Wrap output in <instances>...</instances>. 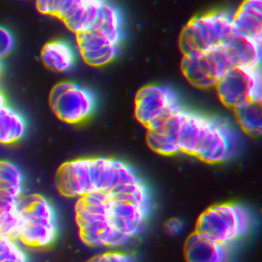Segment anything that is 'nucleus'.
Instances as JSON below:
<instances>
[{
    "mask_svg": "<svg viewBox=\"0 0 262 262\" xmlns=\"http://www.w3.org/2000/svg\"><path fill=\"white\" fill-rule=\"evenodd\" d=\"M233 33L231 15L215 11L194 16L182 29L179 48L184 54L206 51L216 45L224 44Z\"/></svg>",
    "mask_w": 262,
    "mask_h": 262,
    "instance_id": "1",
    "label": "nucleus"
},
{
    "mask_svg": "<svg viewBox=\"0 0 262 262\" xmlns=\"http://www.w3.org/2000/svg\"><path fill=\"white\" fill-rule=\"evenodd\" d=\"M250 226V216L241 206L216 205L204 211L196 221L195 232L221 245L245 234Z\"/></svg>",
    "mask_w": 262,
    "mask_h": 262,
    "instance_id": "2",
    "label": "nucleus"
},
{
    "mask_svg": "<svg viewBox=\"0 0 262 262\" xmlns=\"http://www.w3.org/2000/svg\"><path fill=\"white\" fill-rule=\"evenodd\" d=\"M231 55L224 44L216 45L206 51L184 54L180 63L186 80L195 87L209 88L230 69L234 68Z\"/></svg>",
    "mask_w": 262,
    "mask_h": 262,
    "instance_id": "3",
    "label": "nucleus"
},
{
    "mask_svg": "<svg viewBox=\"0 0 262 262\" xmlns=\"http://www.w3.org/2000/svg\"><path fill=\"white\" fill-rule=\"evenodd\" d=\"M215 88L221 102L233 108L250 99H261L260 70L234 67L217 81Z\"/></svg>",
    "mask_w": 262,
    "mask_h": 262,
    "instance_id": "4",
    "label": "nucleus"
},
{
    "mask_svg": "<svg viewBox=\"0 0 262 262\" xmlns=\"http://www.w3.org/2000/svg\"><path fill=\"white\" fill-rule=\"evenodd\" d=\"M54 114L66 123H78L87 118L93 108L91 93L73 82L55 85L49 95Z\"/></svg>",
    "mask_w": 262,
    "mask_h": 262,
    "instance_id": "5",
    "label": "nucleus"
},
{
    "mask_svg": "<svg viewBox=\"0 0 262 262\" xmlns=\"http://www.w3.org/2000/svg\"><path fill=\"white\" fill-rule=\"evenodd\" d=\"M179 108L174 93L164 86L147 85L135 96V117L146 128Z\"/></svg>",
    "mask_w": 262,
    "mask_h": 262,
    "instance_id": "6",
    "label": "nucleus"
},
{
    "mask_svg": "<svg viewBox=\"0 0 262 262\" xmlns=\"http://www.w3.org/2000/svg\"><path fill=\"white\" fill-rule=\"evenodd\" d=\"M187 116V112L179 108L167 118L147 127L148 146L166 156L180 151V139Z\"/></svg>",
    "mask_w": 262,
    "mask_h": 262,
    "instance_id": "7",
    "label": "nucleus"
},
{
    "mask_svg": "<svg viewBox=\"0 0 262 262\" xmlns=\"http://www.w3.org/2000/svg\"><path fill=\"white\" fill-rule=\"evenodd\" d=\"M56 187L64 196H83L93 190L91 159H77L62 164L56 173Z\"/></svg>",
    "mask_w": 262,
    "mask_h": 262,
    "instance_id": "8",
    "label": "nucleus"
},
{
    "mask_svg": "<svg viewBox=\"0 0 262 262\" xmlns=\"http://www.w3.org/2000/svg\"><path fill=\"white\" fill-rule=\"evenodd\" d=\"M100 1L92 0H59L57 12L66 26L79 34L91 30L97 19Z\"/></svg>",
    "mask_w": 262,
    "mask_h": 262,
    "instance_id": "9",
    "label": "nucleus"
},
{
    "mask_svg": "<svg viewBox=\"0 0 262 262\" xmlns=\"http://www.w3.org/2000/svg\"><path fill=\"white\" fill-rule=\"evenodd\" d=\"M76 41L82 58L89 66H104L117 54V44L94 29L77 34Z\"/></svg>",
    "mask_w": 262,
    "mask_h": 262,
    "instance_id": "10",
    "label": "nucleus"
},
{
    "mask_svg": "<svg viewBox=\"0 0 262 262\" xmlns=\"http://www.w3.org/2000/svg\"><path fill=\"white\" fill-rule=\"evenodd\" d=\"M184 256L186 262H226L227 250L225 245L194 231L185 242Z\"/></svg>",
    "mask_w": 262,
    "mask_h": 262,
    "instance_id": "11",
    "label": "nucleus"
},
{
    "mask_svg": "<svg viewBox=\"0 0 262 262\" xmlns=\"http://www.w3.org/2000/svg\"><path fill=\"white\" fill-rule=\"evenodd\" d=\"M231 21L235 32L262 42V2L260 0L243 2L231 15Z\"/></svg>",
    "mask_w": 262,
    "mask_h": 262,
    "instance_id": "12",
    "label": "nucleus"
},
{
    "mask_svg": "<svg viewBox=\"0 0 262 262\" xmlns=\"http://www.w3.org/2000/svg\"><path fill=\"white\" fill-rule=\"evenodd\" d=\"M146 209L131 203L112 199L110 222L113 228L126 234L128 237L137 233L144 220Z\"/></svg>",
    "mask_w": 262,
    "mask_h": 262,
    "instance_id": "13",
    "label": "nucleus"
},
{
    "mask_svg": "<svg viewBox=\"0 0 262 262\" xmlns=\"http://www.w3.org/2000/svg\"><path fill=\"white\" fill-rule=\"evenodd\" d=\"M212 123L208 118L188 113L180 139V151L198 157L208 139Z\"/></svg>",
    "mask_w": 262,
    "mask_h": 262,
    "instance_id": "14",
    "label": "nucleus"
},
{
    "mask_svg": "<svg viewBox=\"0 0 262 262\" xmlns=\"http://www.w3.org/2000/svg\"><path fill=\"white\" fill-rule=\"evenodd\" d=\"M261 43L234 31L230 38L224 43L228 49L235 67L259 68L262 53Z\"/></svg>",
    "mask_w": 262,
    "mask_h": 262,
    "instance_id": "15",
    "label": "nucleus"
},
{
    "mask_svg": "<svg viewBox=\"0 0 262 262\" xmlns=\"http://www.w3.org/2000/svg\"><path fill=\"white\" fill-rule=\"evenodd\" d=\"M230 145L229 131L220 123L213 121L208 139L198 157L207 163H219L229 156Z\"/></svg>",
    "mask_w": 262,
    "mask_h": 262,
    "instance_id": "16",
    "label": "nucleus"
},
{
    "mask_svg": "<svg viewBox=\"0 0 262 262\" xmlns=\"http://www.w3.org/2000/svg\"><path fill=\"white\" fill-rule=\"evenodd\" d=\"M91 177L93 190L110 192L118 181V160L91 159Z\"/></svg>",
    "mask_w": 262,
    "mask_h": 262,
    "instance_id": "17",
    "label": "nucleus"
},
{
    "mask_svg": "<svg viewBox=\"0 0 262 262\" xmlns=\"http://www.w3.org/2000/svg\"><path fill=\"white\" fill-rule=\"evenodd\" d=\"M41 59L50 70L68 71L74 62L72 48L62 41H52L44 45L41 50Z\"/></svg>",
    "mask_w": 262,
    "mask_h": 262,
    "instance_id": "18",
    "label": "nucleus"
},
{
    "mask_svg": "<svg viewBox=\"0 0 262 262\" xmlns=\"http://www.w3.org/2000/svg\"><path fill=\"white\" fill-rule=\"evenodd\" d=\"M18 210L26 222H54L53 211L50 204L39 194H32L19 200Z\"/></svg>",
    "mask_w": 262,
    "mask_h": 262,
    "instance_id": "19",
    "label": "nucleus"
},
{
    "mask_svg": "<svg viewBox=\"0 0 262 262\" xmlns=\"http://www.w3.org/2000/svg\"><path fill=\"white\" fill-rule=\"evenodd\" d=\"M237 123L242 129L251 134L258 135L262 131V104L261 99H250L234 107Z\"/></svg>",
    "mask_w": 262,
    "mask_h": 262,
    "instance_id": "20",
    "label": "nucleus"
},
{
    "mask_svg": "<svg viewBox=\"0 0 262 262\" xmlns=\"http://www.w3.org/2000/svg\"><path fill=\"white\" fill-rule=\"evenodd\" d=\"M92 29L99 31L112 42L118 44L121 39V16L118 9L110 3L100 1L98 16Z\"/></svg>",
    "mask_w": 262,
    "mask_h": 262,
    "instance_id": "21",
    "label": "nucleus"
},
{
    "mask_svg": "<svg viewBox=\"0 0 262 262\" xmlns=\"http://www.w3.org/2000/svg\"><path fill=\"white\" fill-rule=\"evenodd\" d=\"M55 236V223L26 222L19 239L23 244L31 247H45L49 245Z\"/></svg>",
    "mask_w": 262,
    "mask_h": 262,
    "instance_id": "22",
    "label": "nucleus"
},
{
    "mask_svg": "<svg viewBox=\"0 0 262 262\" xmlns=\"http://www.w3.org/2000/svg\"><path fill=\"white\" fill-rule=\"evenodd\" d=\"M80 232L100 234L110 225V214H95L85 211H75Z\"/></svg>",
    "mask_w": 262,
    "mask_h": 262,
    "instance_id": "23",
    "label": "nucleus"
},
{
    "mask_svg": "<svg viewBox=\"0 0 262 262\" xmlns=\"http://www.w3.org/2000/svg\"><path fill=\"white\" fill-rule=\"evenodd\" d=\"M26 224L18 208L0 216V237L14 241L19 237Z\"/></svg>",
    "mask_w": 262,
    "mask_h": 262,
    "instance_id": "24",
    "label": "nucleus"
},
{
    "mask_svg": "<svg viewBox=\"0 0 262 262\" xmlns=\"http://www.w3.org/2000/svg\"><path fill=\"white\" fill-rule=\"evenodd\" d=\"M0 181L15 186H21V173L19 169L8 161H0Z\"/></svg>",
    "mask_w": 262,
    "mask_h": 262,
    "instance_id": "25",
    "label": "nucleus"
},
{
    "mask_svg": "<svg viewBox=\"0 0 262 262\" xmlns=\"http://www.w3.org/2000/svg\"><path fill=\"white\" fill-rule=\"evenodd\" d=\"M19 200V196L12 195L5 190H0V216L6 212L17 209Z\"/></svg>",
    "mask_w": 262,
    "mask_h": 262,
    "instance_id": "26",
    "label": "nucleus"
},
{
    "mask_svg": "<svg viewBox=\"0 0 262 262\" xmlns=\"http://www.w3.org/2000/svg\"><path fill=\"white\" fill-rule=\"evenodd\" d=\"M13 46V39L11 34L0 26V57L8 54Z\"/></svg>",
    "mask_w": 262,
    "mask_h": 262,
    "instance_id": "27",
    "label": "nucleus"
},
{
    "mask_svg": "<svg viewBox=\"0 0 262 262\" xmlns=\"http://www.w3.org/2000/svg\"><path fill=\"white\" fill-rule=\"evenodd\" d=\"M58 4L59 0H40L36 2V7L41 13L56 15Z\"/></svg>",
    "mask_w": 262,
    "mask_h": 262,
    "instance_id": "28",
    "label": "nucleus"
},
{
    "mask_svg": "<svg viewBox=\"0 0 262 262\" xmlns=\"http://www.w3.org/2000/svg\"><path fill=\"white\" fill-rule=\"evenodd\" d=\"M181 228H182V223L179 219L172 218L166 223V229L171 234L178 233L181 230Z\"/></svg>",
    "mask_w": 262,
    "mask_h": 262,
    "instance_id": "29",
    "label": "nucleus"
},
{
    "mask_svg": "<svg viewBox=\"0 0 262 262\" xmlns=\"http://www.w3.org/2000/svg\"><path fill=\"white\" fill-rule=\"evenodd\" d=\"M108 257L111 262H131L128 256L120 253H108Z\"/></svg>",
    "mask_w": 262,
    "mask_h": 262,
    "instance_id": "30",
    "label": "nucleus"
},
{
    "mask_svg": "<svg viewBox=\"0 0 262 262\" xmlns=\"http://www.w3.org/2000/svg\"><path fill=\"white\" fill-rule=\"evenodd\" d=\"M0 73H1V62H0Z\"/></svg>",
    "mask_w": 262,
    "mask_h": 262,
    "instance_id": "31",
    "label": "nucleus"
},
{
    "mask_svg": "<svg viewBox=\"0 0 262 262\" xmlns=\"http://www.w3.org/2000/svg\"><path fill=\"white\" fill-rule=\"evenodd\" d=\"M89 262H90V261H89Z\"/></svg>",
    "mask_w": 262,
    "mask_h": 262,
    "instance_id": "32",
    "label": "nucleus"
}]
</instances>
